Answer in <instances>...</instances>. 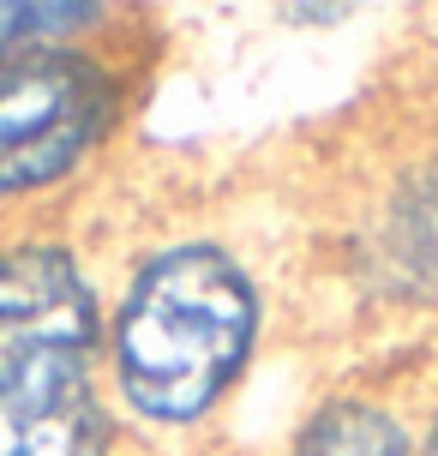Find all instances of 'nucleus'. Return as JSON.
<instances>
[{
    "label": "nucleus",
    "mask_w": 438,
    "mask_h": 456,
    "mask_svg": "<svg viewBox=\"0 0 438 456\" xmlns=\"http://www.w3.org/2000/svg\"><path fill=\"white\" fill-rule=\"evenodd\" d=\"M96 295L61 247L0 252V456H102Z\"/></svg>",
    "instance_id": "1"
},
{
    "label": "nucleus",
    "mask_w": 438,
    "mask_h": 456,
    "mask_svg": "<svg viewBox=\"0 0 438 456\" xmlns=\"http://www.w3.org/2000/svg\"><path fill=\"white\" fill-rule=\"evenodd\" d=\"M258 330V295L247 271L216 247L157 252L120 306L115 379L126 409L162 427H186L247 366Z\"/></svg>",
    "instance_id": "2"
},
{
    "label": "nucleus",
    "mask_w": 438,
    "mask_h": 456,
    "mask_svg": "<svg viewBox=\"0 0 438 456\" xmlns=\"http://www.w3.org/2000/svg\"><path fill=\"white\" fill-rule=\"evenodd\" d=\"M115 120L109 72L67 54L36 48L0 67V205L67 181Z\"/></svg>",
    "instance_id": "3"
},
{
    "label": "nucleus",
    "mask_w": 438,
    "mask_h": 456,
    "mask_svg": "<svg viewBox=\"0 0 438 456\" xmlns=\"http://www.w3.org/2000/svg\"><path fill=\"white\" fill-rule=\"evenodd\" d=\"M367 271L396 300H438V157L391 192L367 240Z\"/></svg>",
    "instance_id": "4"
},
{
    "label": "nucleus",
    "mask_w": 438,
    "mask_h": 456,
    "mask_svg": "<svg viewBox=\"0 0 438 456\" xmlns=\"http://www.w3.org/2000/svg\"><path fill=\"white\" fill-rule=\"evenodd\" d=\"M295 456H415L409 433L391 409L378 403H330L312 414V427L300 433Z\"/></svg>",
    "instance_id": "5"
},
{
    "label": "nucleus",
    "mask_w": 438,
    "mask_h": 456,
    "mask_svg": "<svg viewBox=\"0 0 438 456\" xmlns=\"http://www.w3.org/2000/svg\"><path fill=\"white\" fill-rule=\"evenodd\" d=\"M96 6H19V0H0V67L48 48V37H67L78 24H96Z\"/></svg>",
    "instance_id": "6"
},
{
    "label": "nucleus",
    "mask_w": 438,
    "mask_h": 456,
    "mask_svg": "<svg viewBox=\"0 0 438 456\" xmlns=\"http://www.w3.org/2000/svg\"><path fill=\"white\" fill-rule=\"evenodd\" d=\"M420 456H438V420H433V433H426V444H420Z\"/></svg>",
    "instance_id": "7"
}]
</instances>
